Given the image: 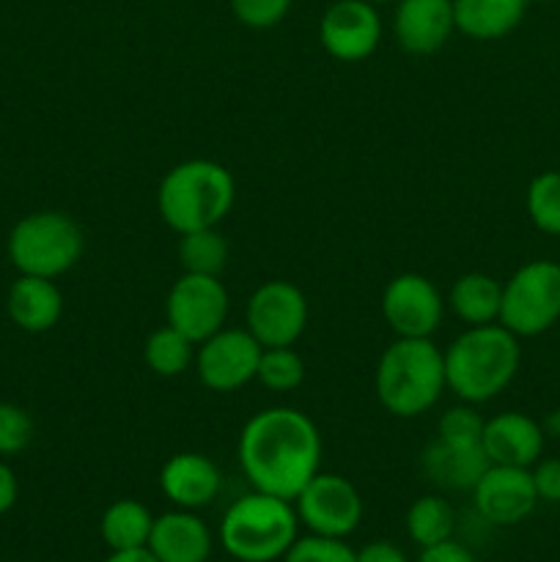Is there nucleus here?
I'll return each mask as SVG.
<instances>
[{"label": "nucleus", "mask_w": 560, "mask_h": 562, "mask_svg": "<svg viewBox=\"0 0 560 562\" xmlns=\"http://www.w3.org/2000/svg\"><path fill=\"white\" fill-rule=\"evenodd\" d=\"M357 562H406V554L390 541H373L357 552Z\"/></svg>", "instance_id": "f704fd0d"}, {"label": "nucleus", "mask_w": 560, "mask_h": 562, "mask_svg": "<svg viewBox=\"0 0 560 562\" xmlns=\"http://www.w3.org/2000/svg\"><path fill=\"white\" fill-rule=\"evenodd\" d=\"M544 431H547L549 437L560 439V409H555L552 415H549L547 420H544Z\"/></svg>", "instance_id": "4c0bfd02"}, {"label": "nucleus", "mask_w": 560, "mask_h": 562, "mask_svg": "<svg viewBox=\"0 0 560 562\" xmlns=\"http://www.w3.org/2000/svg\"><path fill=\"white\" fill-rule=\"evenodd\" d=\"M453 505L448 499L437 497V494H426V497L415 499L412 508L406 510V532H410V538L421 549L448 541V538H453Z\"/></svg>", "instance_id": "393cba45"}, {"label": "nucleus", "mask_w": 560, "mask_h": 562, "mask_svg": "<svg viewBox=\"0 0 560 562\" xmlns=\"http://www.w3.org/2000/svg\"><path fill=\"white\" fill-rule=\"evenodd\" d=\"M148 549L159 562H206L212 532L192 510H170L154 519Z\"/></svg>", "instance_id": "6ab92c4d"}, {"label": "nucleus", "mask_w": 560, "mask_h": 562, "mask_svg": "<svg viewBox=\"0 0 560 562\" xmlns=\"http://www.w3.org/2000/svg\"><path fill=\"white\" fill-rule=\"evenodd\" d=\"M547 431L525 412H500L483 426L481 448L489 464L527 467L530 470L544 453Z\"/></svg>", "instance_id": "dca6fc26"}, {"label": "nucleus", "mask_w": 560, "mask_h": 562, "mask_svg": "<svg viewBox=\"0 0 560 562\" xmlns=\"http://www.w3.org/2000/svg\"><path fill=\"white\" fill-rule=\"evenodd\" d=\"M5 252L20 274L55 280L77 267L86 252V236L69 214L33 212L11 228Z\"/></svg>", "instance_id": "423d86ee"}, {"label": "nucleus", "mask_w": 560, "mask_h": 562, "mask_svg": "<svg viewBox=\"0 0 560 562\" xmlns=\"http://www.w3.org/2000/svg\"><path fill=\"white\" fill-rule=\"evenodd\" d=\"M256 379L269 393H291L305 382V360L294 351V346H272L261 351Z\"/></svg>", "instance_id": "cd10ccee"}, {"label": "nucleus", "mask_w": 560, "mask_h": 562, "mask_svg": "<svg viewBox=\"0 0 560 562\" xmlns=\"http://www.w3.org/2000/svg\"><path fill=\"white\" fill-rule=\"evenodd\" d=\"M560 322V263L527 261L505 280L500 324L516 338H536Z\"/></svg>", "instance_id": "0eeeda50"}, {"label": "nucleus", "mask_w": 560, "mask_h": 562, "mask_svg": "<svg viewBox=\"0 0 560 562\" xmlns=\"http://www.w3.org/2000/svg\"><path fill=\"white\" fill-rule=\"evenodd\" d=\"M445 305L467 327L497 324L500 305H503V285L486 272H467L450 285V294Z\"/></svg>", "instance_id": "4be33fe9"}, {"label": "nucleus", "mask_w": 560, "mask_h": 562, "mask_svg": "<svg viewBox=\"0 0 560 562\" xmlns=\"http://www.w3.org/2000/svg\"><path fill=\"white\" fill-rule=\"evenodd\" d=\"M294 510L300 525H305L316 536L346 538L360 525L362 499L346 477L318 470L296 494Z\"/></svg>", "instance_id": "9d476101"}, {"label": "nucleus", "mask_w": 560, "mask_h": 562, "mask_svg": "<svg viewBox=\"0 0 560 562\" xmlns=\"http://www.w3.org/2000/svg\"><path fill=\"white\" fill-rule=\"evenodd\" d=\"M533 486L544 503H560V459H538L530 470Z\"/></svg>", "instance_id": "473e14b6"}, {"label": "nucleus", "mask_w": 560, "mask_h": 562, "mask_svg": "<svg viewBox=\"0 0 560 562\" xmlns=\"http://www.w3.org/2000/svg\"><path fill=\"white\" fill-rule=\"evenodd\" d=\"M530 3H552V0H530Z\"/></svg>", "instance_id": "ea45409f"}, {"label": "nucleus", "mask_w": 560, "mask_h": 562, "mask_svg": "<svg viewBox=\"0 0 560 562\" xmlns=\"http://www.w3.org/2000/svg\"><path fill=\"white\" fill-rule=\"evenodd\" d=\"M382 316L395 338H432L445 316L437 285L417 272H404L382 291Z\"/></svg>", "instance_id": "f8f14e48"}, {"label": "nucleus", "mask_w": 560, "mask_h": 562, "mask_svg": "<svg viewBox=\"0 0 560 562\" xmlns=\"http://www.w3.org/2000/svg\"><path fill=\"white\" fill-rule=\"evenodd\" d=\"M247 333L264 346H294L307 327V300L289 280H267L245 307Z\"/></svg>", "instance_id": "1a4fd4ad"}, {"label": "nucleus", "mask_w": 560, "mask_h": 562, "mask_svg": "<svg viewBox=\"0 0 560 562\" xmlns=\"http://www.w3.org/2000/svg\"><path fill=\"white\" fill-rule=\"evenodd\" d=\"M445 355V382L464 404H486L514 382L522 366V346L503 324L467 327Z\"/></svg>", "instance_id": "f03ea898"}, {"label": "nucleus", "mask_w": 560, "mask_h": 562, "mask_svg": "<svg viewBox=\"0 0 560 562\" xmlns=\"http://www.w3.org/2000/svg\"><path fill=\"white\" fill-rule=\"evenodd\" d=\"M453 31V0H399L395 3L393 33L404 53H439Z\"/></svg>", "instance_id": "2eb2a0df"}, {"label": "nucleus", "mask_w": 560, "mask_h": 562, "mask_svg": "<svg viewBox=\"0 0 560 562\" xmlns=\"http://www.w3.org/2000/svg\"><path fill=\"white\" fill-rule=\"evenodd\" d=\"M483 426H486V420L478 415L475 404L450 406V409L439 417L437 439H445V442L453 445H481Z\"/></svg>", "instance_id": "7c9ffc66"}, {"label": "nucleus", "mask_w": 560, "mask_h": 562, "mask_svg": "<svg viewBox=\"0 0 560 562\" xmlns=\"http://www.w3.org/2000/svg\"><path fill=\"white\" fill-rule=\"evenodd\" d=\"M33 417L22 406L0 401V459L20 456L33 442Z\"/></svg>", "instance_id": "c756f323"}, {"label": "nucleus", "mask_w": 560, "mask_h": 562, "mask_svg": "<svg viewBox=\"0 0 560 562\" xmlns=\"http://www.w3.org/2000/svg\"><path fill=\"white\" fill-rule=\"evenodd\" d=\"M417 562H475V558H472L470 549L461 547V543L453 541V538H448V541L423 549L421 560Z\"/></svg>", "instance_id": "72a5a7b5"}, {"label": "nucleus", "mask_w": 560, "mask_h": 562, "mask_svg": "<svg viewBox=\"0 0 560 562\" xmlns=\"http://www.w3.org/2000/svg\"><path fill=\"white\" fill-rule=\"evenodd\" d=\"M228 307L231 302L223 280L212 274L184 272L170 285L168 300H165V318L170 327L184 333L198 346L225 327Z\"/></svg>", "instance_id": "6e6552de"}, {"label": "nucleus", "mask_w": 560, "mask_h": 562, "mask_svg": "<svg viewBox=\"0 0 560 562\" xmlns=\"http://www.w3.org/2000/svg\"><path fill=\"white\" fill-rule=\"evenodd\" d=\"M154 516L137 499H115L102 516V541L108 543L110 552H124V549L148 547Z\"/></svg>", "instance_id": "5701e85b"}, {"label": "nucleus", "mask_w": 560, "mask_h": 562, "mask_svg": "<svg viewBox=\"0 0 560 562\" xmlns=\"http://www.w3.org/2000/svg\"><path fill=\"white\" fill-rule=\"evenodd\" d=\"M318 42L344 64H360L382 42V16L368 0H335L318 22Z\"/></svg>", "instance_id": "ddd939ff"}, {"label": "nucleus", "mask_w": 560, "mask_h": 562, "mask_svg": "<svg viewBox=\"0 0 560 562\" xmlns=\"http://www.w3.org/2000/svg\"><path fill=\"white\" fill-rule=\"evenodd\" d=\"M368 3H373V5H377V3H399V0H368Z\"/></svg>", "instance_id": "58836bf2"}, {"label": "nucleus", "mask_w": 560, "mask_h": 562, "mask_svg": "<svg viewBox=\"0 0 560 562\" xmlns=\"http://www.w3.org/2000/svg\"><path fill=\"white\" fill-rule=\"evenodd\" d=\"M472 503H475L478 516L489 525L511 527L525 521L541 499H538L527 467L489 464V470L472 488Z\"/></svg>", "instance_id": "4468645a"}, {"label": "nucleus", "mask_w": 560, "mask_h": 562, "mask_svg": "<svg viewBox=\"0 0 560 562\" xmlns=\"http://www.w3.org/2000/svg\"><path fill=\"white\" fill-rule=\"evenodd\" d=\"M239 464L256 492L294 503L322 467V434L305 412L269 406L242 428Z\"/></svg>", "instance_id": "f257e3e1"}, {"label": "nucleus", "mask_w": 560, "mask_h": 562, "mask_svg": "<svg viewBox=\"0 0 560 562\" xmlns=\"http://www.w3.org/2000/svg\"><path fill=\"white\" fill-rule=\"evenodd\" d=\"M104 562H159L152 554V549L141 547V549H124V552H113Z\"/></svg>", "instance_id": "e433bc0d"}, {"label": "nucleus", "mask_w": 560, "mask_h": 562, "mask_svg": "<svg viewBox=\"0 0 560 562\" xmlns=\"http://www.w3.org/2000/svg\"><path fill=\"white\" fill-rule=\"evenodd\" d=\"M143 360H146L148 371L157 373V376L176 379L181 373H187V368L195 362V344L184 333L165 324V327L154 329L146 338Z\"/></svg>", "instance_id": "b1692460"}, {"label": "nucleus", "mask_w": 560, "mask_h": 562, "mask_svg": "<svg viewBox=\"0 0 560 562\" xmlns=\"http://www.w3.org/2000/svg\"><path fill=\"white\" fill-rule=\"evenodd\" d=\"M179 263L184 272L212 274L220 278L228 263V241L217 228H203L181 234L179 239Z\"/></svg>", "instance_id": "a878e982"}, {"label": "nucleus", "mask_w": 560, "mask_h": 562, "mask_svg": "<svg viewBox=\"0 0 560 562\" xmlns=\"http://www.w3.org/2000/svg\"><path fill=\"white\" fill-rule=\"evenodd\" d=\"M5 313L22 333H49L64 316V294L55 280L20 274L5 294Z\"/></svg>", "instance_id": "a211bd4d"}, {"label": "nucleus", "mask_w": 560, "mask_h": 562, "mask_svg": "<svg viewBox=\"0 0 560 562\" xmlns=\"http://www.w3.org/2000/svg\"><path fill=\"white\" fill-rule=\"evenodd\" d=\"M377 398L393 417H421L439 401L445 355L432 338H395L377 362Z\"/></svg>", "instance_id": "20e7f679"}, {"label": "nucleus", "mask_w": 560, "mask_h": 562, "mask_svg": "<svg viewBox=\"0 0 560 562\" xmlns=\"http://www.w3.org/2000/svg\"><path fill=\"white\" fill-rule=\"evenodd\" d=\"M236 203V181L214 159H187L159 181L157 209L163 223L176 234L217 228Z\"/></svg>", "instance_id": "7ed1b4c3"}, {"label": "nucleus", "mask_w": 560, "mask_h": 562, "mask_svg": "<svg viewBox=\"0 0 560 562\" xmlns=\"http://www.w3.org/2000/svg\"><path fill=\"white\" fill-rule=\"evenodd\" d=\"M16 497H20V483H16L14 470L0 459V516L14 508Z\"/></svg>", "instance_id": "c9c22d12"}, {"label": "nucleus", "mask_w": 560, "mask_h": 562, "mask_svg": "<svg viewBox=\"0 0 560 562\" xmlns=\"http://www.w3.org/2000/svg\"><path fill=\"white\" fill-rule=\"evenodd\" d=\"M530 0H453L456 31L475 42H497L514 33Z\"/></svg>", "instance_id": "412c9836"}, {"label": "nucleus", "mask_w": 560, "mask_h": 562, "mask_svg": "<svg viewBox=\"0 0 560 562\" xmlns=\"http://www.w3.org/2000/svg\"><path fill=\"white\" fill-rule=\"evenodd\" d=\"M264 346L247 329H220L198 344V379L212 393H236L256 379Z\"/></svg>", "instance_id": "9b49d317"}, {"label": "nucleus", "mask_w": 560, "mask_h": 562, "mask_svg": "<svg viewBox=\"0 0 560 562\" xmlns=\"http://www.w3.org/2000/svg\"><path fill=\"white\" fill-rule=\"evenodd\" d=\"M300 519L294 503L253 492L236 499L220 521V543L239 562H275L296 541Z\"/></svg>", "instance_id": "39448f33"}, {"label": "nucleus", "mask_w": 560, "mask_h": 562, "mask_svg": "<svg viewBox=\"0 0 560 562\" xmlns=\"http://www.w3.org/2000/svg\"><path fill=\"white\" fill-rule=\"evenodd\" d=\"M217 464L203 453H176L170 456L159 472V488L165 497L181 510L206 508L220 494Z\"/></svg>", "instance_id": "f3484780"}, {"label": "nucleus", "mask_w": 560, "mask_h": 562, "mask_svg": "<svg viewBox=\"0 0 560 562\" xmlns=\"http://www.w3.org/2000/svg\"><path fill=\"white\" fill-rule=\"evenodd\" d=\"M525 206L541 234L560 236V170H544L527 184Z\"/></svg>", "instance_id": "bb28decb"}, {"label": "nucleus", "mask_w": 560, "mask_h": 562, "mask_svg": "<svg viewBox=\"0 0 560 562\" xmlns=\"http://www.w3.org/2000/svg\"><path fill=\"white\" fill-rule=\"evenodd\" d=\"M283 562H357V552L344 543V538L311 536L296 538L289 552L283 554Z\"/></svg>", "instance_id": "c85d7f7f"}, {"label": "nucleus", "mask_w": 560, "mask_h": 562, "mask_svg": "<svg viewBox=\"0 0 560 562\" xmlns=\"http://www.w3.org/2000/svg\"><path fill=\"white\" fill-rule=\"evenodd\" d=\"M489 470L481 445H453L437 439L423 450V472L428 481L448 492H472Z\"/></svg>", "instance_id": "aec40b11"}, {"label": "nucleus", "mask_w": 560, "mask_h": 562, "mask_svg": "<svg viewBox=\"0 0 560 562\" xmlns=\"http://www.w3.org/2000/svg\"><path fill=\"white\" fill-rule=\"evenodd\" d=\"M291 0H231V11L242 25L253 31H267L285 20Z\"/></svg>", "instance_id": "2f4dec72"}]
</instances>
